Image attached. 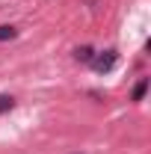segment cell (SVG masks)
<instances>
[{"label": "cell", "instance_id": "7a4b0ae2", "mask_svg": "<svg viewBox=\"0 0 151 154\" xmlns=\"http://www.w3.org/2000/svg\"><path fill=\"white\" fill-rule=\"evenodd\" d=\"M74 57L80 59V62H92L95 51H92V48H77V51H74Z\"/></svg>", "mask_w": 151, "mask_h": 154}, {"label": "cell", "instance_id": "277c9868", "mask_svg": "<svg viewBox=\"0 0 151 154\" xmlns=\"http://www.w3.org/2000/svg\"><path fill=\"white\" fill-rule=\"evenodd\" d=\"M12 107H15V98L12 95H0V113H9Z\"/></svg>", "mask_w": 151, "mask_h": 154}, {"label": "cell", "instance_id": "5b68a950", "mask_svg": "<svg viewBox=\"0 0 151 154\" xmlns=\"http://www.w3.org/2000/svg\"><path fill=\"white\" fill-rule=\"evenodd\" d=\"M18 36V30L15 27H0V42H6V38H15Z\"/></svg>", "mask_w": 151, "mask_h": 154}, {"label": "cell", "instance_id": "6da1fadb", "mask_svg": "<svg viewBox=\"0 0 151 154\" xmlns=\"http://www.w3.org/2000/svg\"><path fill=\"white\" fill-rule=\"evenodd\" d=\"M116 59H119V54H116V51H104V54L92 57V68L98 71V74H107V71L116 65Z\"/></svg>", "mask_w": 151, "mask_h": 154}, {"label": "cell", "instance_id": "3957f363", "mask_svg": "<svg viewBox=\"0 0 151 154\" xmlns=\"http://www.w3.org/2000/svg\"><path fill=\"white\" fill-rule=\"evenodd\" d=\"M145 89H148V80L142 77V80L136 83V89H133V101H142V98H145Z\"/></svg>", "mask_w": 151, "mask_h": 154}]
</instances>
